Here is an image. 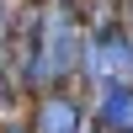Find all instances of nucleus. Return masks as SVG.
<instances>
[{"label": "nucleus", "mask_w": 133, "mask_h": 133, "mask_svg": "<svg viewBox=\"0 0 133 133\" xmlns=\"http://www.w3.org/2000/svg\"><path fill=\"white\" fill-rule=\"evenodd\" d=\"M11 133H21V128H11Z\"/></svg>", "instance_id": "obj_4"}, {"label": "nucleus", "mask_w": 133, "mask_h": 133, "mask_svg": "<svg viewBox=\"0 0 133 133\" xmlns=\"http://www.w3.org/2000/svg\"><path fill=\"white\" fill-rule=\"evenodd\" d=\"M80 107L69 101L64 91H53V96H43L37 101V123H32V133H80Z\"/></svg>", "instance_id": "obj_2"}, {"label": "nucleus", "mask_w": 133, "mask_h": 133, "mask_svg": "<svg viewBox=\"0 0 133 133\" xmlns=\"http://www.w3.org/2000/svg\"><path fill=\"white\" fill-rule=\"evenodd\" d=\"M80 53H85V43H80L75 5H69V0L43 5V80H64Z\"/></svg>", "instance_id": "obj_1"}, {"label": "nucleus", "mask_w": 133, "mask_h": 133, "mask_svg": "<svg viewBox=\"0 0 133 133\" xmlns=\"http://www.w3.org/2000/svg\"><path fill=\"white\" fill-rule=\"evenodd\" d=\"M0 16H5V0H0Z\"/></svg>", "instance_id": "obj_3"}]
</instances>
